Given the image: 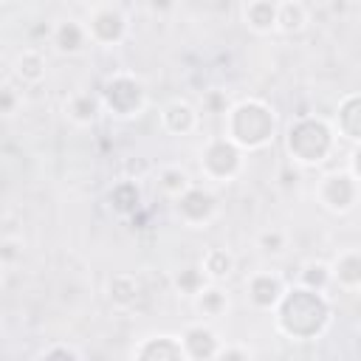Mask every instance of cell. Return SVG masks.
I'll return each mask as SVG.
<instances>
[{
	"label": "cell",
	"mask_w": 361,
	"mask_h": 361,
	"mask_svg": "<svg viewBox=\"0 0 361 361\" xmlns=\"http://www.w3.org/2000/svg\"><path fill=\"white\" fill-rule=\"evenodd\" d=\"M197 265H200L206 282H217V285H223V282L234 274L237 259H234V254H231L228 248H223V245H212V248L203 251V257H200Z\"/></svg>",
	"instance_id": "obj_22"
},
{
	"label": "cell",
	"mask_w": 361,
	"mask_h": 361,
	"mask_svg": "<svg viewBox=\"0 0 361 361\" xmlns=\"http://www.w3.org/2000/svg\"><path fill=\"white\" fill-rule=\"evenodd\" d=\"M144 296V285L135 274L130 271H118L107 279V302L116 310H130L138 305V299Z\"/></svg>",
	"instance_id": "obj_16"
},
{
	"label": "cell",
	"mask_w": 361,
	"mask_h": 361,
	"mask_svg": "<svg viewBox=\"0 0 361 361\" xmlns=\"http://www.w3.org/2000/svg\"><path fill=\"white\" fill-rule=\"evenodd\" d=\"M274 327L288 341H313L324 336L333 319V307L327 293L305 290L299 285H288L279 305L271 310Z\"/></svg>",
	"instance_id": "obj_1"
},
{
	"label": "cell",
	"mask_w": 361,
	"mask_h": 361,
	"mask_svg": "<svg viewBox=\"0 0 361 361\" xmlns=\"http://www.w3.org/2000/svg\"><path fill=\"white\" fill-rule=\"evenodd\" d=\"M158 121H161V130L169 133V135H178V138H186L192 135L197 127H200V113L197 107L189 102V99H166L158 110Z\"/></svg>",
	"instance_id": "obj_11"
},
{
	"label": "cell",
	"mask_w": 361,
	"mask_h": 361,
	"mask_svg": "<svg viewBox=\"0 0 361 361\" xmlns=\"http://www.w3.org/2000/svg\"><path fill=\"white\" fill-rule=\"evenodd\" d=\"M276 133H279V116L274 104L259 96L237 99L223 113V138H228L245 155L271 147Z\"/></svg>",
	"instance_id": "obj_2"
},
{
	"label": "cell",
	"mask_w": 361,
	"mask_h": 361,
	"mask_svg": "<svg viewBox=\"0 0 361 361\" xmlns=\"http://www.w3.org/2000/svg\"><path fill=\"white\" fill-rule=\"evenodd\" d=\"M11 73H14V79H17L23 87H37V85H42L45 76H48V62H45L42 51L25 48V51H20V54L14 56Z\"/></svg>",
	"instance_id": "obj_20"
},
{
	"label": "cell",
	"mask_w": 361,
	"mask_h": 361,
	"mask_svg": "<svg viewBox=\"0 0 361 361\" xmlns=\"http://www.w3.org/2000/svg\"><path fill=\"white\" fill-rule=\"evenodd\" d=\"M214 361H254V355L245 344H223Z\"/></svg>",
	"instance_id": "obj_30"
},
{
	"label": "cell",
	"mask_w": 361,
	"mask_h": 361,
	"mask_svg": "<svg viewBox=\"0 0 361 361\" xmlns=\"http://www.w3.org/2000/svg\"><path fill=\"white\" fill-rule=\"evenodd\" d=\"M285 288H288V282L276 271H254L245 276V299L259 313H271L279 305Z\"/></svg>",
	"instance_id": "obj_9"
},
{
	"label": "cell",
	"mask_w": 361,
	"mask_h": 361,
	"mask_svg": "<svg viewBox=\"0 0 361 361\" xmlns=\"http://www.w3.org/2000/svg\"><path fill=\"white\" fill-rule=\"evenodd\" d=\"M130 361H186L180 338L172 333H149L135 341Z\"/></svg>",
	"instance_id": "obj_12"
},
{
	"label": "cell",
	"mask_w": 361,
	"mask_h": 361,
	"mask_svg": "<svg viewBox=\"0 0 361 361\" xmlns=\"http://www.w3.org/2000/svg\"><path fill=\"white\" fill-rule=\"evenodd\" d=\"M62 116L73 124V127H93L102 116V104L99 96L93 90H73L65 104H62Z\"/></svg>",
	"instance_id": "obj_15"
},
{
	"label": "cell",
	"mask_w": 361,
	"mask_h": 361,
	"mask_svg": "<svg viewBox=\"0 0 361 361\" xmlns=\"http://www.w3.org/2000/svg\"><path fill=\"white\" fill-rule=\"evenodd\" d=\"M0 290H3V268H0Z\"/></svg>",
	"instance_id": "obj_32"
},
{
	"label": "cell",
	"mask_w": 361,
	"mask_h": 361,
	"mask_svg": "<svg viewBox=\"0 0 361 361\" xmlns=\"http://www.w3.org/2000/svg\"><path fill=\"white\" fill-rule=\"evenodd\" d=\"M192 183H195L192 175H189L186 166H180V164H166V166H161L158 175H155V186H158V192H161L164 197H169V200L180 197Z\"/></svg>",
	"instance_id": "obj_25"
},
{
	"label": "cell",
	"mask_w": 361,
	"mask_h": 361,
	"mask_svg": "<svg viewBox=\"0 0 361 361\" xmlns=\"http://www.w3.org/2000/svg\"><path fill=\"white\" fill-rule=\"evenodd\" d=\"M203 285H206V276H203L200 265H186V268H180V271L175 274V288H178V293H183L186 299H192Z\"/></svg>",
	"instance_id": "obj_27"
},
{
	"label": "cell",
	"mask_w": 361,
	"mask_h": 361,
	"mask_svg": "<svg viewBox=\"0 0 361 361\" xmlns=\"http://www.w3.org/2000/svg\"><path fill=\"white\" fill-rule=\"evenodd\" d=\"M82 23H85V31H87L90 45H99V48H116L133 31V20H130L127 6H121L116 0L90 3L85 8Z\"/></svg>",
	"instance_id": "obj_6"
},
{
	"label": "cell",
	"mask_w": 361,
	"mask_h": 361,
	"mask_svg": "<svg viewBox=\"0 0 361 361\" xmlns=\"http://www.w3.org/2000/svg\"><path fill=\"white\" fill-rule=\"evenodd\" d=\"M107 206L116 217H133L141 209V186L135 178H121L107 189Z\"/></svg>",
	"instance_id": "obj_21"
},
{
	"label": "cell",
	"mask_w": 361,
	"mask_h": 361,
	"mask_svg": "<svg viewBox=\"0 0 361 361\" xmlns=\"http://www.w3.org/2000/svg\"><path fill=\"white\" fill-rule=\"evenodd\" d=\"M51 45L59 56H79L90 48V39H87V31H85V23L79 17H62L54 23L51 28Z\"/></svg>",
	"instance_id": "obj_13"
},
{
	"label": "cell",
	"mask_w": 361,
	"mask_h": 361,
	"mask_svg": "<svg viewBox=\"0 0 361 361\" xmlns=\"http://www.w3.org/2000/svg\"><path fill=\"white\" fill-rule=\"evenodd\" d=\"M25 104L23 90L17 85H0V118H11Z\"/></svg>",
	"instance_id": "obj_28"
},
{
	"label": "cell",
	"mask_w": 361,
	"mask_h": 361,
	"mask_svg": "<svg viewBox=\"0 0 361 361\" xmlns=\"http://www.w3.org/2000/svg\"><path fill=\"white\" fill-rule=\"evenodd\" d=\"M305 290H316V293H327L333 288V276H330V262L327 259H307L299 265L296 271V282Z\"/></svg>",
	"instance_id": "obj_24"
},
{
	"label": "cell",
	"mask_w": 361,
	"mask_h": 361,
	"mask_svg": "<svg viewBox=\"0 0 361 361\" xmlns=\"http://www.w3.org/2000/svg\"><path fill=\"white\" fill-rule=\"evenodd\" d=\"M192 310L200 316V322H212V319H220L228 313V290L217 282H206L192 299Z\"/></svg>",
	"instance_id": "obj_17"
},
{
	"label": "cell",
	"mask_w": 361,
	"mask_h": 361,
	"mask_svg": "<svg viewBox=\"0 0 361 361\" xmlns=\"http://www.w3.org/2000/svg\"><path fill=\"white\" fill-rule=\"evenodd\" d=\"M172 212L186 228H206L220 214V200L212 189L192 183L180 197L172 200Z\"/></svg>",
	"instance_id": "obj_8"
},
{
	"label": "cell",
	"mask_w": 361,
	"mask_h": 361,
	"mask_svg": "<svg viewBox=\"0 0 361 361\" xmlns=\"http://www.w3.org/2000/svg\"><path fill=\"white\" fill-rule=\"evenodd\" d=\"M240 23L257 37L276 34V0H245V3H240Z\"/></svg>",
	"instance_id": "obj_14"
},
{
	"label": "cell",
	"mask_w": 361,
	"mask_h": 361,
	"mask_svg": "<svg viewBox=\"0 0 361 361\" xmlns=\"http://www.w3.org/2000/svg\"><path fill=\"white\" fill-rule=\"evenodd\" d=\"M197 166H200V175L212 183H220V186L234 183L245 169V152H240L228 138L212 135L203 141L197 152Z\"/></svg>",
	"instance_id": "obj_7"
},
{
	"label": "cell",
	"mask_w": 361,
	"mask_h": 361,
	"mask_svg": "<svg viewBox=\"0 0 361 361\" xmlns=\"http://www.w3.org/2000/svg\"><path fill=\"white\" fill-rule=\"evenodd\" d=\"M99 96V104H102V113L118 118V121H133L138 118L144 110H147V102H149V93H147V85L141 76L130 73V71H113L102 87L96 90Z\"/></svg>",
	"instance_id": "obj_4"
},
{
	"label": "cell",
	"mask_w": 361,
	"mask_h": 361,
	"mask_svg": "<svg viewBox=\"0 0 361 361\" xmlns=\"http://www.w3.org/2000/svg\"><path fill=\"white\" fill-rule=\"evenodd\" d=\"M254 245L259 248V254L265 257H282L290 245V234L282 228V226H265L257 231L254 237Z\"/></svg>",
	"instance_id": "obj_26"
},
{
	"label": "cell",
	"mask_w": 361,
	"mask_h": 361,
	"mask_svg": "<svg viewBox=\"0 0 361 361\" xmlns=\"http://www.w3.org/2000/svg\"><path fill=\"white\" fill-rule=\"evenodd\" d=\"M333 130H336L341 138H347L353 147L361 144V96H358L355 90H350V93L338 102V116H336ZM338 135H336V138H338Z\"/></svg>",
	"instance_id": "obj_18"
},
{
	"label": "cell",
	"mask_w": 361,
	"mask_h": 361,
	"mask_svg": "<svg viewBox=\"0 0 361 361\" xmlns=\"http://www.w3.org/2000/svg\"><path fill=\"white\" fill-rule=\"evenodd\" d=\"M285 152L302 169H316L330 161L336 152V130L333 121L322 116H299L285 130Z\"/></svg>",
	"instance_id": "obj_3"
},
{
	"label": "cell",
	"mask_w": 361,
	"mask_h": 361,
	"mask_svg": "<svg viewBox=\"0 0 361 361\" xmlns=\"http://www.w3.org/2000/svg\"><path fill=\"white\" fill-rule=\"evenodd\" d=\"M355 158H358V149L350 155V166H338V169H330L324 172L319 180H316V189H313V197L316 203L341 217V214H350L355 206H358V195H361V178H358V166H355Z\"/></svg>",
	"instance_id": "obj_5"
},
{
	"label": "cell",
	"mask_w": 361,
	"mask_h": 361,
	"mask_svg": "<svg viewBox=\"0 0 361 361\" xmlns=\"http://www.w3.org/2000/svg\"><path fill=\"white\" fill-rule=\"evenodd\" d=\"M330 276H333V285H338L341 290L358 293V288H361V251L358 248H344L330 262Z\"/></svg>",
	"instance_id": "obj_19"
},
{
	"label": "cell",
	"mask_w": 361,
	"mask_h": 361,
	"mask_svg": "<svg viewBox=\"0 0 361 361\" xmlns=\"http://www.w3.org/2000/svg\"><path fill=\"white\" fill-rule=\"evenodd\" d=\"M20 259H23V240H17V237H3V240H0V268L17 265Z\"/></svg>",
	"instance_id": "obj_29"
},
{
	"label": "cell",
	"mask_w": 361,
	"mask_h": 361,
	"mask_svg": "<svg viewBox=\"0 0 361 361\" xmlns=\"http://www.w3.org/2000/svg\"><path fill=\"white\" fill-rule=\"evenodd\" d=\"M39 361H79V353L73 347H68V344H51L39 355Z\"/></svg>",
	"instance_id": "obj_31"
},
{
	"label": "cell",
	"mask_w": 361,
	"mask_h": 361,
	"mask_svg": "<svg viewBox=\"0 0 361 361\" xmlns=\"http://www.w3.org/2000/svg\"><path fill=\"white\" fill-rule=\"evenodd\" d=\"M310 23V6L302 0H276V31L279 34H302Z\"/></svg>",
	"instance_id": "obj_23"
},
{
	"label": "cell",
	"mask_w": 361,
	"mask_h": 361,
	"mask_svg": "<svg viewBox=\"0 0 361 361\" xmlns=\"http://www.w3.org/2000/svg\"><path fill=\"white\" fill-rule=\"evenodd\" d=\"M0 8H3V3H0Z\"/></svg>",
	"instance_id": "obj_33"
},
{
	"label": "cell",
	"mask_w": 361,
	"mask_h": 361,
	"mask_svg": "<svg viewBox=\"0 0 361 361\" xmlns=\"http://www.w3.org/2000/svg\"><path fill=\"white\" fill-rule=\"evenodd\" d=\"M180 347H183V355L186 361H214L220 347L226 344L220 338V333L206 324V322H189L183 330H180Z\"/></svg>",
	"instance_id": "obj_10"
}]
</instances>
